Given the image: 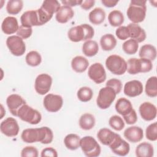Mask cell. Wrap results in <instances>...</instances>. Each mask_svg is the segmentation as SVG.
<instances>
[{"label": "cell", "mask_w": 157, "mask_h": 157, "mask_svg": "<svg viewBox=\"0 0 157 157\" xmlns=\"http://www.w3.org/2000/svg\"><path fill=\"white\" fill-rule=\"evenodd\" d=\"M21 138L28 144L40 142L43 144H50L53 139V134L50 128L43 126L39 128H28L23 131Z\"/></svg>", "instance_id": "1"}, {"label": "cell", "mask_w": 157, "mask_h": 157, "mask_svg": "<svg viewBox=\"0 0 157 157\" xmlns=\"http://www.w3.org/2000/svg\"><path fill=\"white\" fill-rule=\"evenodd\" d=\"M146 2L145 0H132L130 2L126 14L133 23L137 24L144 20L147 12Z\"/></svg>", "instance_id": "2"}, {"label": "cell", "mask_w": 157, "mask_h": 157, "mask_svg": "<svg viewBox=\"0 0 157 157\" xmlns=\"http://www.w3.org/2000/svg\"><path fill=\"white\" fill-rule=\"evenodd\" d=\"M94 35V29L88 24H82L72 27L67 33L69 39L74 42L90 40L93 37Z\"/></svg>", "instance_id": "3"}, {"label": "cell", "mask_w": 157, "mask_h": 157, "mask_svg": "<svg viewBox=\"0 0 157 157\" xmlns=\"http://www.w3.org/2000/svg\"><path fill=\"white\" fill-rule=\"evenodd\" d=\"M127 71L129 74L136 75L139 73L150 72L153 68L151 61L145 58H132L128 60Z\"/></svg>", "instance_id": "4"}, {"label": "cell", "mask_w": 157, "mask_h": 157, "mask_svg": "<svg viewBox=\"0 0 157 157\" xmlns=\"http://www.w3.org/2000/svg\"><path fill=\"white\" fill-rule=\"evenodd\" d=\"M107 69L115 75L124 74L127 70V63L124 59L117 55H112L105 60Z\"/></svg>", "instance_id": "5"}, {"label": "cell", "mask_w": 157, "mask_h": 157, "mask_svg": "<svg viewBox=\"0 0 157 157\" xmlns=\"http://www.w3.org/2000/svg\"><path fill=\"white\" fill-rule=\"evenodd\" d=\"M80 147L84 155L88 157H97L101 154V147L92 136H85L80 139Z\"/></svg>", "instance_id": "6"}, {"label": "cell", "mask_w": 157, "mask_h": 157, "mask_svg": "<svg viewBox=\"0 0 157 157\" xmlns=\"http://www.w3.org/2000/svg\"><path fill=\"white\" fill-rule=\"evenodd\" d=\"M17 117L22 121L31 124H37L42 120L40 113L36 109L29 106L27 104H24L18 111Z\"/></svg>", "instance_id": "7"}, {"label": "cell", "mask_w": 157, "mask_h": 157, "mask_svg": "<svg viewBox=\"0 0 157 157\" xmlns=\"http://www.w3.org/2000/svg\"><path fill=\"white\" fill-rule=\"evenodd\" d=\"M116 95L117 94L113 89L105 86L99 91L96 99L97 105L101 109H108L114 101Z\"/></svg>", "instance_id": "8"}, {"label": "cell", "mask_w": 157, "mask_h": 157, "mask_svg": "<svg viewBox=\"0 0 157 157\" xmlns=\"http://www.w3.org/2000/svg\"><path fill=\"white\" fill-rule=\"evenodd\" d=\"M6 45L10 53L16 56L23 55L26 51V45L22 38L18 36H10L6 40Z\"/></svg>", "instance_id": "9"}, {"label": "cell", "mask_w": 157, "mask_h": 157, "mask_svg": "<svg viewBox=\"0 0 157 157\" xmlns=\"http://www.w3.org/2000/svg\"><path fill=\"white\" fill-rule=\"evenodd\" d=\"M52 78L47 74H40L36 77L34 83L36 91L40 95L47 94L50 90Z\"/></svg>", "instance_id": "10"}, {"label": "cell", "mask_w": 157, "mask_h": 157, "mask_svg": "<svg viewBox=\"0 0 157 157\" xmlns=\"http://www.w3.org/2000/svg\"><path fill=\"white\" fill-rule=\"evenodd\" d=\"M45 109L49 112H56L59 111L63 104V98L58 94H48L43 101Z\"/></svg>", "instance_id": "11"}, {"label": "cell", "mask_w": 157, "mask_h": 157, "mask_svg": "<svg viewBox=\"0 0 157 157\" xmlns=\"http://www.w3.org/2000/svg\"><path fill=\"white\" fill-rule=\"evenodd\" d=\"M1 132L7 137H15L18 134L20 128L17 121L12 117H8L0 124Z\"/></svg>", "instance_id": "12"}, {"label": "cell", "mask_w": 157, "mask_h": 157, "mask_svg": "<svg viewBox=\"0 0 157 157\" xmlns=\"http://www.w3.org/2000/svg\"><path fill=\"white\" fill-rule=\"evenodd\" d=\"M88 75L90 78L97 84L104 82L106 79V72L103 66L99 63H95L88 69Z\"/></svg>", "instance_id": "13"}, {"label": "cell", "mask_w": 157, "mask_h": 157, "mask_svg": "<svg viewBox=\"0 0 157 157\" xmlns=\"http://www.w3.org/2000/svg\"><path fill=\"white\" fill-rule=\"evenodd\" d=\"M109 147L113 153L121 156H126L130 150L129 144L122 139L119 134H117L113 142Z\"/></svg>", "instance_id": "14"}, {"label": "cell", "mask_w": 157, "mask_h": 157, "mask_svg": "<svg viewBox=\"0 0 157 157\" xmlns=\"http://www.w3.org/2000/svg\"><path fill=\"white\" fill-rule=\"evenodd\" d=\"M6 104L11 114L17 117L18 110L26 102L21 96L17 94H12L7 98Z\"/></svg>", "instance_id": "15"}, {"label": "cell", "mask_w": 157, "mask_h": 157, "mask_svg": "<svg viewBox=\"0 0 157 157\" xmlns=\"http://www.w3.org/2000/svg\"><path fill=\"white\" fill-rule=\"evenodd\" d=\"M123 91L124 94L128 97L138 96L143 92V85L141 82L137 80L127 82L124 84Z\"/></svg>", "instance_id": "16"}, {"label": "cell", "mask_w": 157, "mask_h": 157, "mask_svg": "<svg viewBox=\"0 0 157 157\" xmlns=\"http://www.w3.org/2000/svg\"><path fill=\"white\" fill-rule=\"evenodd\" d=\"M20 21L22 26L28 28L40 26L37 10L25 12L20 17Z\"/></svg>", "instance_id": "17"}, {"label": "cell", "mask_w": 157, "mask_h": 157, "mask_svg": "<svg viewBox=\"0 0 157 157\" xmlns=\"http://www.w3.org/2000/svg\"><path fill=\"white\" fill-rule=\"evenodd\" d=\"M139 111L142 119L145 121H151L156 117V107L153 104L150 102H144L141 104Z\"/></svg>", "instance_id": "18"}, {"label": "cell", "mask_w": 157, "mask_h": 157, "mask_svg": "<svg viewBox=\"0 0 157 157\" xmlns=\"http://www.w3.org/2000/svg\"><path fill=\"white\" fill-rule=\"evenodd\" d=\"M124 137L132 143L140 142L144 137L143 129L139 126H133L126 128L123 133Z\"/></svg>", "instance_id": "19"}, {"label": "cell", "mask_w": 157, "mask_h": 157, "mask_svg": "<svg viewBox=\"0 0 157 157\" xmlns=\"http://www.w3.org/2000/svg\"><path fill=\"white\" fill-rule=\"evenodd\" d=\"M127 28L129 31V37L135 40L138 43L144 41L146 39V33L145 30L138 24L131 23L127 26Z\"/></svg>", "instance_id": "20"}, {"label": "cell", "mask_w": 157, "mask_h": 157, "mask_svg": "<svg viewBox=\"0 0 157 157\" xmlns=\"http://www.w3.org/2000/svg\"><path fill=\"white\" fill-rule=\"evenodd\" d=\"M18 28V20L14 17H7L2 22L1 29L6 34H12L17 32Z\"/></svg>", "instance_id": "21"}, {"label": "cell", "mask_w": 157, "mask_h": 157, "mask_svg": "<svg viewBox=\"0 0 157 157\" xmlns=\"http://www.w3.org/2000/svg\"><path fill=\"white\" fill-rule=\"evenodd\" d=\"M118 134L108 128H101L97 133V137L99 142L107 146H109L115 140Z\"/></svg>", "instance_id": "22"}, {"label": "cell", "mask_w": 157, "mask_h": 157, "mask_svg": "<svg viewBox=\"0 0 157 157\" xmlns=\"http://www.w3.org/2000/svg\"><path fill=\"white\" fill-rule=\"evenodd\" d=\"M74 15L72 9L67 6H61L59 10L56 13L55 18L58 23H66L68 22Z\"/></svg>", "instance_id": "23"}, {"label": "cell", "mask_w": 157, "mask_h": 157, "mask_svg": "<svg viewBox=\"0 0 157 157\" xmlns=\"http://www.w3.org/2000/svg\"><path fill=\"white\" fill-rule=\"evenodd\" d=\"M115 107L116 111L123 117L126 116L133 110L131 101L124 98L118 99Z\"/></svg>", "instance_id": "24"}, {"label": "cell", "mask_w": 157, "mask_h": 157, "mask_svg": "<svg viewBox=\"0 0 157 157\" xmlns=\"http://www.w3.org/2000/svg\"><path fill=\"white\" fill-rule=\"evenodd\" d=\"M89 66L88 60L82 56H77L71 61L72 69L77 73L85 72Z\"/></svg>", "instance_id": "25"}, {"label": "cell", "mask_w": 157, "mask_h": 157, "mask_svg": "<svg viewBox=\"0 0 157 157\" xmlns=\"http://www.w3.org/2000/svg\"><path fill=\"white\" fill-rule=\"evenodd\" d=\"M153 155V145L147 142L140 143L136 148V155L137 157H152Z\"/></svg>", "instance_id": "26"}, {"label": "cell", "mask_w": 157, "mask_h": 157, "mask_svg": "<svg viewBox=\"0 0 157 157\" xmlns=\"http://www.w3.org/2000/svg\"><path fill=\"white\" fill-rule=\"evenodd\" d=\"M90 21L95 25H99L103 23L105 18V12L101 7H96L92 10L88 15Z\"/></svg>", "instance_id": "27"}, {"label": "cell", "mask_w": 157, "mask_h": 157, "mask_svg": "<svg viewBox=\"0 0 157 157\" xmlns=\"http://www.w3.org/2000/svg\"><path fill=\"white\" fill-rule=\"evenodd\" d=\"M139 55L140 58L153 61L156 57V47L151 44H145L140 47Z\"/></svg>", "instance_id": "28"}, {"label": "cell", "mask_w": 157, "mask_h": 157, "mask_svg": "<svg viewBox=\"0 0 157 157\" xmlns=\"http://www.w3.org/2000/svg\"><path fill=\"white\" fill-rule=\"evenodd\" d=\"M101 48L104 51H110L113 50L117 45V40L112 34H105L100 39Z\"/></svg>", "instance_id": "29"}, {"label": "cell", "mask_w": 157, "mask_h": 157, "mask_svg": "<svg viewBox=\"0 0 157 157\" xmlns=\"http://www.w3.org/2000/svg\"><path fill=\"white\" fill-rule=\"evenodd\" d=\"M96 120L94 117L89 113L83 114L79 119V126L81 129L83 130H90L95 125Z\"/></svg>", "instance_id": "30"}, {"label": "cell", "mask_w": 157, "mask_h": 157, "mask_svg": "<svg viewBox=\"0 0 157 157\" xmlns=\"http://www.w3.org/2000/svg\"><path fill=\"white\" fill-rule=\"evenodd\" d=\"M99 51V46L95 40H88L85 41L82 45V52L88 57L95 56Z\"/></svg>", "instance_id": "31"}, {"label": "cell", "mask_w": 157, "mask_h": 157, "mask_svg": "<svg viewBox=\"0 0 157 157\" xmlns=\"http://www.w3.org/2000/svg\"><path fill=\"white\" fill-rule=\"evenodd\" d=\"M80 137L75 134H69L64 139L66 147L71 150H75L80 147Z\"/></svg>", "instance_id": "32"}, {"label": "cell", "mask_w": 157, "mask_h": 157, "mask_svg": "<svg viewBox=\"0 0 157 157\" xmlns=\"http://www.w3.org/2000/svg\"><path fill=\"white\" fill-rule=\"evenodd\" d=\"M124 16L122 12L118 10L111 11L108 15V20L110 25L113 27L121 26L124 22Z\"/></svg>", "instance_id": "33"}, {"label": "cell", "mask_w": 157, "mask_h": 157, "mask_svg": "<svg viewBox=\"0 0 157 157\" xmlns=\"http://www.w3.org/2000/svg\"><path fill=\"white\" fill-rule=\"evenodd\" d=\"M145 91L146 94L150 98L157 96V77L156 76L151 77L147 80Z\"/></svg>", "instance_id": "34"}, {"label": "cell", "mask_w": 157, "mask_h": 157, "mask_svg": "<svg viewBox=\"0 0 157 157\" xmlns=\"http://www.w3.org/2000/svg\"><path fill=\"white\" fill-rule=\"evenodd\" d=\"M23 7V2L21 0H10L6 5V10L10 15L19 13Z\"/></svg>", "instance_id": "35"}, {"label": "cell", "mask_w": 157, "mask_h": 157, "mask_svg": "<svg viewBox=\"0 0 157 157\" xmlns=\"http://www.w3.org/2000/svg\"><path fill=\"white\" fill-rule=\"evenodd\" d=\"M25 61L28 65L36 67L41 63L42 57L40 54L37 51H31L26 55Z\"/></svg>", "instance_id": "36"}, {"label": "cell", "mask_w": 157, "mask_h": 157, "mask_svg": "<svg viewBox=\"0 0 157 157\" xmlns=\"http://www.w3.org/2000/svg\"><path fill=\"white\" fill-rule=\"evenodd\" d=\"M50 15H53L54 13H56L61 7L59 2L56 0H47L42 2L40 7Z\"/></svg>", "instance_id": "37"}, {"label": "cell", "mask_w": 157, "mask_h": 157, "mask_svg": "<svg viewBox=\"0 0 157 157\" xmlns=\"http://www.w3.org/2000/svg\"><path fill=\"white\" fill-rule=\"evenodd\" d=\"M93 95V90L88 86L81 87L77 91V96L78 99L83 102L90 101Z\"/></svg>", "instance_id": "38"}, {"label": "cell", "mask_w": 157, "mask_h": 157, "mask_svg": "<svg viewBox=\"0 0 157 157\" xmlns=\"http://www.w3.org/2000/svg\"><path fill=\"white\" fill-rule=\"evenodd\" d=\"M139 43L132 39L125 41L122 45L123 50L128 55H134L138 50Z\"/></svg>", "instance_id": "39"}, {"label": "cell", "mask_w": 157, "mask_h": 157, "mask_svg": "<svg viewBox=\"0 0 157 157\" xmlns=\"http://www.w3.org/2000/svg\"><path fill=\"white\" fill-rule=\"evenodd\" d=\"M109 124L110 127L117 131L122 130L125 125L123 118L118 115L112 116L109 120Z\"/></svg>", "instance_id": "40"}, {"label": "cell", "mask_w": 157, "mask_h": 157, "mask_svg": "<svg viewBox=\"0 0 157 157\" xmlns=\"http://www.w3.org/2000/svg\"><path fill=\"white\" fill-rule=\"evenodd\" d=\"M145 136L150 141L157 140V123L154 122L147 126L145 130Z\"/></svg>", "instance_id": "41"}, {"label": "cell", "mask_w": 157, "mask_h": 157, "mask_svg": "<svg viewBox=\"0 0 157 157\" xmlns=\"http://www.w3.org/2000/svg\"><path fill=\"white\" fill-rule=\"evenodd\" d=\"M38 155L37 149L33 146H26L21 151V157H37Z\"/></svg>", "instance_id": "42"}, {"label": "cell", "mask_w": 157, "mask_h": 157, "mask_svg": "<svg viewBox=\"0 0 157 157\" xmlns=\"http://www.w3.org/2000/svg\"><path fill=\"white\" fill-rule=\"evenodd\" d=\"M106 86H109L114 90L116 94H119L122 89V83L117 78H111L106 83Z\"/></svg>", "instance_id": "43"}, {"label": "cell", "mask_w": 157, "mask_h": 157, "mask_svg": "<svg viewBox=\"0 0 157 157\" xmlns=\"http://www.w3.org/2000/svg\"><path fill=\"white\" fill-rule=\"evenodd\" d=\"M32 33V28H28L21 25L19 26V28L17 31V34L23 39H26L31 36Z\"/></svg>", "instance_id": "44"}, {"label": "cell", "mask_w": 157, "mask_h": 157, "mask_svg": "<svg viewBox=\"0 0 157 157\" xmlns=\"http://www.w3.org/2000/svg\"><path fill=\"white\" fill-rule=\"evenodd\" d=\"M115 34L117 37L120 40H126L129 37V31L127 26H120L115 31Z\"/></svg>", "instance_id": "45"}, {"label": "cell", "mask_w": 157, "mask_h": 157, "mask_svg": "<svg viewBox=\"0 0 157 157\" xmlns=\"http://www.w3.org/2000/svg\"><path fill=\"white\" fill-rule=\"evenodd\" d=\"M125 122L128 124H133L136 123L137 121V116L136 110L133 109V110L126 116L123 117Z\"/></svg>", "instance_id": "46"}, {"label": "cell", "mask_w": 157, "mask_h": 157, "mask_svg": "<svg viewBox=\"0 0 157 157\" xmlns=\"http://www.w3.org/2000/svg\"><path fill=\"white\" fill-rule=\"evenodd\" d=\"M40 156L42 157L45 156H52V157H57L58 153L55 149L52 147H47L43 149L41 151Z\"/></svg>", "instance_id": "47"}, {"label": "cell", "mask_w": 157, "mask_h": 157, "mask_svg": "<svg viewBox=\"0 0 157 157\" xmlns=\"http://www.w3.org/2000/svg\"><path fill=\"white\" fill-rule=\"evenodd\" d=\"M61 3L65 6H67L69 7H73V6H78L82 4V0H61Z\"/></svg>", "instance_id": "48"}, {"label": "cell", "mask_w": 157, "mask_h": 157, "mask_svg": "<svg viewBox=\"0 0 157 157\" xmlns=\"http://www.w3.org/2000/svg\"><path fill=\"white\" fill-rule=\"evenodd\" d=\"M95 1L94 0H86L82 1V4H80V7L82 9L84 10H89L94 5Z\"/></svg>", "instance_id": "49"}, {"label": "cell", "mask_w": 157, "mask_h": 157, "mask_svg": "<svg viewBox=\"0 0 157 157\" xmlns=\"http://www.w3.org/2000/svg\"><path fill=\"white\" fill-rule=\"evenodd\" d=\"M102 4L107 7H113L117 5L118 2V1H113V0H102Z\"/></svg>", "instance_id": "50"}]
</instances>
